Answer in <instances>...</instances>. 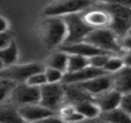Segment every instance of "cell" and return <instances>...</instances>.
I'll use <instances>...</instances> for the list:
<instances>
[{
    "label": "cell",
    "mask_w": 131,
    "mask_h": 123,
    "mask_svg": "<svg viewBox=\"0 0 131 123\" xmlns=\"http://www.w3.org/2000/svg\"><path fill=\"white\" fill-rule=\"evenodd\" d=\"M40 33L47 47H60L67 37V25L62 16H45L40 24Z\"/></svg>",
    "instance_id": "6da1fadb"
},
{
    "label": "cell",
    "mask_w": 131,
    "mask_h": 123,
    "mask_svg": "<svg viewBox=\"0 0 131 123\" xmlns=\"http://www.w3.org/2000/svg\"><path fill=\"white\" fill-rule=\"evenodd\" d=\"M97 5L104 7L106 10L109 12L112 16L109 28L117 35L118 38L123 37L131 30V7L124 5L101 4V2Z\"/></svg>",
    "instance_id": "7a4b0ae2"
},
{
    "label": "cell",
    "mask_w": 131,
    "mask_h": 123,
    "mask_svg": "<svg viewBox=\"0 0 131 123\" xmlns=\"http://www.w3.org/2000/svg\"><path fill=\"white\" fill-rule=\"evenodd\" d=\"M90 44L97 46L102 51L112 54H121L122 47L120 45V38L111 28H97L89 33L85 39Z\"/></svg>",
    "instance_id": "3957f363"
},
{
    "label": "cell",
    "mask_w": 131,
    "mask_h": 123,
    "mask_svg": "<svg viewBox=\"0 0 131 123\" xmlns=\"http://www.w3.org/2000/svg\"><path fill=\"white\" fill-rule=\"evenodd\" d=\"M67 25V37L62 45L76 44L84 41L93 28L86 23L82 13H74L62 16Z\"/></svg>",
    "instance_id": "277c9868"
},
{
    "label": "cell",
    "mask_w": 131,
    "mask_h": 123,
    "mask_svg": "<svg viewBox=\"0 0 131 123\" xmlns=\"http://www.w3.org/2000/svg\"><path fill=\"white\" fill-rule=\"evenodd\" d=\"M93 0H55L45 9V16H66L74 13H82L92 6Z\"/></svg>",
    "instance_id": "5b68a950"
},
{
    "label": "cell",
    "mask_w": 131,
    "mask_h": 123,
    "mask_svg": "<svg viewBox=\"0 0 131 123\" xmlns=\"http://www.w3.org/2000/svg\"><path fill=\"white\" fill-rule=\"evenodd\" d=\"M40 104L54 112L59 110L64 105L66 90L62 82L46 83L40 87Z\"/></svg>",
    "instance_id": "8992f818"
},
{
    "label": "cell",
    "mask_w": 131,
    "mask_h": 123,
    "mask_svg": "<svg viewBox=\"0 0 131 123\" xmlns=\"http://www.w3.org/2000/svg\"><path fill=\"white\" fill-rule=\"evenodd\" d=\"M40 87L24 83H17L10 93L8 100L16 107L40 103Z\"/></svg>",
    "instance_id": "52a82bcc"
},
{
    "label": "cell",
    "mask_w": 131,
    "mask_h": 123,
    "mask_svg": "<svg viewBox=\"0 0 131 123\" xmlns=\"http://www.w3.org/2000/svg\"><path fill=\"white\" fill-rule=\"evenodd\" d=\"M44 70H45V67L40 63H37V62L13 64V66L1 69V77L9 78V80L14 81L16 83H24L27 82L30 76Z\"/></svg>",
    "instance_id": "ba28073f"
},
{
    "label": "cell",
    "mask_w": 131,
    "mask_h": 123,
    "mask_svg": "<svg viewBox=\"0 0 131 123\" xmlns=\"http://www.w3.org/2000/svg\"><path fill=\"white\" fill-rule=\"evenodd\" d=\"M20 114L24 122H44V121H51V120H60L61 117L55 119L54 115L55 112L50 108L43 106L39 104H32V105H25L22 107H18Z\"/></svg>",
    "instance_id": "9c48e42d"
},
{
    "label": "cell",
    "mask_w": 131,
    "mask_h": 123,
    "mask_svg": "<svg viewBox=\"0 0 131 123\" xmlns=\"http://www.w3.org/2000/svg\"><path fill=\"white\" fill-rule=\"evenodd\" d=\"M76 84L79 85L82 89L85 90L92 97H94L113 87V76H112V74L107 73L104 75L93 77L91 80H88L85 82L76 83Z\"/></svg>",
    "instance_id": "30bf717a"
},
{
    "label": "cell",
    "mask_w": 131,
    "mask_h": 123,
    "mask_svg": "<svg viewBox=\"0 0 131 123\" xmlns=\"http://www.w3.org/2000/svg\"><path fill=\"white\" fill-rule=\"evenodd\" d=\"M84 20L86 21L89 25L97 29V28H109L112 22V16L108 10L104 8V7L95 5L92 9H86V10L82 12Z\"/></svg>",
    "instance_id": "8fae6325"
},
{
    "label": "cell",
    "mask_w": 131,
    "mask_h": 123,
    "mask_svg": "<svg viewBox=\"0 0 131 123\" xmlns=\"http://www.w3.org/2000/svg\"><path fill=\"white\" fill-rule=\"evenodd\" d=\"M104 74H107V71L101 68H97V67L89 64L88 67H85V68L81 69L78 71L66 73L63 80H62V83H64V84H76V83L85 82V81L91 80V78L97 77V76L100 75H104Z\"/></svg>",
    "instance_id": "7c38bea8"
},
{
    "label": "cell",
    "mask_w": 131,
    "mask_h": 123,
    "mask_svg": "<svg viewBox=\"0 0 131 123\" xmlns=\"http://www.w3.org/2000/svg\"><path fill=\"white\" fill-rule=\"evenodd\" d=\"M121 99H122V93L115 90L114 87L93 97V100L97 103V105L102 110H111L114 108L120 107Z\"/></svg>",
    "instance_id": "4fadbf2b"
},
{
    "label": "cell",
    "mask_w": 131,
    "mask_h": 123,
    "mask_svg": "<svg viewBox=\"0 0 131 123\" xmlns=\"http://www.w3.org/2000/svg\"><path fill=\"white\" fill-rule=\"evenodd\" d=\"M60 50L64 51V52L69 53V54H79L83 55L86 58H91L93 55L100 54V53H108L106 51H102L100 48H98L97 46L90 44L89 41L84 40L81 43H76V44H68V45H61L60 46ZM112 54V53H109Z\"/></svg>",
    "instance_id": "5bb4252c"
},
{
    "label": "cell",
    "mask_w": 131,
    "mask_h": 123,
    "mask_svg": "<svg viewBox=\"0 0 131 123\" xmlns=\"http://www.w3.org/2000/svg\"><path fill=\"white\" fill-rule=\"evenodd\" d=\"M113 87L122 94L131 92V67L124 66L118 71L112 74Z\"/></svg>",
    "instance_id": "9a60e30c"
},
{
    "label": "cell",
    "mask_w": 131,
    "mask_h": 123,
    "mask_svg": "<svg viewBox=\"0 0 131 123\" xmlns=\"http://www.w3.org/2000/svg\"><path fill=\"white\" fill-rule=\"evenodd\" d=\"M64 90H66L64 104L77 105V104L82 103V101L89 100V99H93V97L91 96L90 93H88L85 90H83L77 84H64Z\"/></svg>",
    "instance_id": "2e32d148"
},
{
    "label": "cell",
    "mask_w": 131,
    "mask_h": 123,
    "mask_svg": "<svg viewBox=\"0 0 131 123\" xmlns=\"http://www.w3.org/2000/svg\"><path fill=\"white\" fill-rule=\"evenodd\" d=\"M18 58V48L15 40H13L8 46L0 48V61H1V69L6 67L13 66L16 63Z\"/></svg>",
    "instance_id": "e0dca14e"
},
{
    "label": "cell",
    "mask_w": 131,
    "mask_h": 123,
    "mask_svg": "<svg viewBox=\"0 0 131 123\" xmlns=\"http://www.w3.org/2000/svg\"><path fill=\"white\" fill-rule=\"evenodd\" d=\"M0 122L1 123H18L24 122L20 114L18 107L10 103V106L5 105V103L1 104L0 108Z\"/></svg>",
    "instance_id": "ac0fdd59"
},
{
    "label": "cell",
    "mask_w": 131,
    "mask_h": 123,
    "mask_svg": "<svg viewBox=\"0 0 131 123\" xmlns=\"http://www.w3.org/2000/svg\"><path fill=\"white\" fill-rule=\"evenodd\" d=\"M99 119L105 122H129L131 121V116L128 113H125L121 107L114 108L111 110H102L99 114Z\"/></svg>",
    "instance_id": "d6986e66"
},
{
    "label": "cell",
    "mask_w": 131,
    "mask_h": 123,
    "mask_svg": "<svg viewBox=\"0 0 131 123\" xmlns=\"http://www.w3.org/2000/svg\"><path fill=\"white\" fill-rule=\"evenodd\" d=\"M68 60H69V53L64 52V51H62V50H59V51H57V52L52 53V54L48 57L47 61H46V66L60 69V70L67 73Z\"/></svg>",
    "instance_id": "ffe728a7"
},
{
    "label": "cell",
    "mask_w": 131,
    "mask_h": 123,
    "mask_svg": "<svg viewBox=\"0 0 131 123\" xmlns=\"http://www.w3.org/2000/svg\"><path fill=\"white\" fill-rule=\"evenodd\" d=\"M75 107L77 108V110L81 114H83V116L85 119H95V117H99V114L101 112L100 107L97 105V103L93 99L82 101V103L75 105Z\"/></svg>",
    "instance_id": "44dd1931"
},
{
    "label": "cell",
    "mask_w": 131,
    "mask_h": 123,
    "mask_svg": "<svg viewBox=\"0 0 131 123\" xmlns=\"http://www.w3.org/2000/svg\"><path fill=\"white\" fill-rule=\"evenodd\" d=\"M59 115L62 121L66 122H78L85 119L83 114H81L72 104H64L59 109Z\"/></svg>",
    "instance_id": "7402d4cb"
},
{
    "label": "cell",
    "mask_w": 131,
    "mask_h": 123,
    "mask_svg": "<svg viewBox=\"0 0 131 123\" xmlns=\"http://www.w3.org/2000/svg\"><path fill=\"white\" fill-rule=\"evenodd\" d=\"M89 64H90L89 58L83 57V55H79V54H69L67 73L78 71V70H81V69L88 67Z\"/></svg>",
    "instance_id": "603a6c76"
},
{
    "label": "cell",
    "mask_w": 131,
    "mask_h": 123,
    "mask_svg": "<svg viewBox=\"0 0 131 123\" xmlns=\"http://www.w3.org/2000/svg\"><path fill=\"white\" fill-rule=\"evenodd\" d=\"M16 84H17V83L9 80V78L1 77V80H0V91H1V97H0V99H1V103H5L6 99H9V96H10V93L13 92Z\"/></svg>",
    "instance_id": "cb8c5ba5"
},
{
    "label": "cell",
    "mask_w": 131,
    "mask_h": 123,
    "mask_svg": "<svg viewBox=\"0 0 131 123\" xmlns=\"http://www.w3.org/2000/svg\"><path fill=\"white\" fill-rule=\"evenodd\" d=\"M124 62H123L122 57H117V55H111L108 62L105 66V70L107 71L108 74H114L116 71H118L122 67H124Z\"/></svg>",
    "instance_id": "d4e9b609"
},
{
    "label": "cell",
    "mask_w": 131,
    "mask_h": 123,
    "mask_svg": "<svg viewBox=\"0 0 131 123\" xmlns=\"http://www.w3.org/2000/svg\"><path fill=\"white\" fill-rule=\"evenodd\" d=\"M46 75V78H47V83H59L62 82L64 76V71L60 70V69L57 68H52V67H45V70H44Z\"/></svg>",
    "instance_id": "484cf974"
},
{
    "label": "cell",
    "mask_w": 131,
    "mask_h": 123,
    "mask_svg": "<svg viewBox=\"0 0 131 123\" xmlns=\"http://www.w3.org/2000/svg\"><path fill=\"white\" fill-rule=\"evenodd\" d=\"M111 55H113V54H109V53H100V54L93 55V57L89 58V60H90V64L93 66V67L101 68V69L105 70V66H106V63L108 62Z\"/></svg>",
    "instance_id": "4316f807"
},
{
    "label": "cell",
    "mask_w": 131,
    "mask_h": 123,
    "mask_svg": "<svg viewBox=\"0 0 131 123\" xmlns=\"http://www.w3.org/2000/svg\"><path fill=\"white\" fill-rule=\"evenodd\" d=\"M27 83L32 85V86L41 87L43 85H45L46 83H47V78H46V75L44 71H39V73H36L32 76H30V77L28 78Z\"/></svg>",
    "instance_id": "83f0119b"
},
{
    "label": "cell",
    "mask_w": 131,
    "mask_h": 123,
    "mask_svg": "<svg viewBox=\"0 0 131 123\" xmlns=\"http://www.w3.org/2000/svg\"><path fill=\"white\" fill-rule=\"evenodd\" d=\"M120 107L131 116V92L130 93L122 94V99H121Z\"/></svg>",
    "instance_id": "f1b7e54d"
},
{
    "label": "cell",
    "mask_w": 131,
    "mask_h": 123,
    "mask_svg": "<svg viewBox=\"0 0 131 123\" xmlns=\"http://www.w3.org/2000/svg\"><path fill=\"white\" fill-rule=\"evenodd\" d=\"M13 40H14L13 35H12V32L9 30L5 32H0V48L8 46Z\"/></svg>",
    "instance_id": "f546056e"
},
{
    "label": "cell",
    "mask_w": 131,
    "mask_h": 123,
    "mask_svg": "<svg viewBox=\"0 0 131 123\" xmlns=\"http://www.w3.org/2000/svg\"><path fill=\"white\" fill-rule=\"evenodd\" d=\"M120 45L123 51H130L131 50V30L128 33H125L123 37L120 38Z\"/></svg>",
    "instance_id": "4dcf8cb0"
},
{
    "label": "cell",
    "mask_w": 131,
    "mask_h": 123,
    "mask_svg": "<svg viewBox=\"0 0 131 123\" xmlns=\"http://www.w3.org/2000/svg\"><path fill=\"white\" fill-rule=\"evenodd\" d=\"M101 4H113V5H124L131 7V0H93Z\"/></svg>",
    "instance_id": "1f68e13d"
},
{
    "label": "cell",
    "mask_w": 131,
    "mask_h": 123,
    "mask_svg": "<svg viewBox=\"0 0 131 123\" xmlns=\"http://www.w3.org/2000/svg\"><path fill=\"white\" fill-rule=\"evenodd\" d=\"M121 57L123 59V62H124L125 66L131 67V50L130 51H123L121 53Z\"/></svg>",
    "instance_id": "d6a6232c"
},
{
    "label": "cell",
    "mask_w": 131,
    "mask_h": 123,
    "mask_svg": "<svg viewBox=\"0 0 131 123\" xmlns=\"http://www.w3.org/2000/svg\"><path fill=\"white\" fill-rule=\"evenodd\" d=\"M0 24H1V27H0V32H5V31H8L9 30V22L7 21L6 17H4V16L0 17Z\"/></svg>",
    "instance_id": "836d02e7"
}]
</instances>
